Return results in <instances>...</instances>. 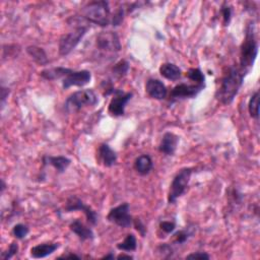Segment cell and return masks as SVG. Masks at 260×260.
Segmentation results:
<instances>
[{
  "instance_id": "cell-10",
  "label": "cell",
  "mask_w": 260,
  "mask_h": 260,
  "mask_svg": "<svg viewBox=\"0 0 260 260\" xmlns=\"http://www.w3.org/2000/svg\"><path fill=\"white\" fill-rule=\"evenodd\" d=\"M205 86L199 85H187V84H179L175 86L170 93V102H176L185 99H192L197 97L202 91L205 90Z\"/></svg>"
},
{
  "instance_id": "cell-22",
  "label": "cell",
  "mask_w": 260,
  "mask_h": 260,
  "mask_svg": "<svg viewBox=\"0 0 260 260\" xmlns=\"http://www.w3.org/2000/svg\"><path fill=\"white\" fill-rule=\"evenodd\" d=\"M27 53L32 57V59L39 65H47L49 63L48 56L43 48H40L38 46H29L27 47Z\"/></svg>"
},
{
  "instance_id": "cell-12",
  "label": "cell",
  "mask_w": 260,
  "mask_h": 260,
  "mask_svg": "<svg viewBox=\"0 0 260 260\" xmlns=\"http://www.w3.org/2000/svg\"><path fill=\"white\" fill-rule=\"evenodd\" d=\"M92 80V74L89 71H74L68 77L62 80V88L68 90L72 87H85L90 84Z\"/></svg>"
},
{
  "instance_id": "cell-29",
  "label": "cell",
  "mask_w": 260,
  "mask_h": 260,
  "mask_svg": "<svg viewBox=\"0 0 260 260\" xmlns=\"http://www.w3.org/2000/svg\"><path fill=\"white\" fill-rule=\"evenodd\" d=\"M191 235H192V233H190L187 230L178 231L174 234V243L179 244V245L184 244L191 237Z\"/></svg>"
},
{
  "instance_id": "cell-11",
  "label": "cell",
  "mask_w": 260,
  "mask_h": 260,
  "mask_svg": "<svg viewBox=\"0 0 260 260\" xmlns=\"http://www.w3.org/2000/svg\"><path fill=\"white\" fill-rule=\"evenodd\" d=\"M133 96V93H124L122 90H115L114 97L108 106L109 114L113 117L123 116L125 114L126 105L132 100Z\"/></svg>"
},
{
  "instance_id": "cell-3",
  "label": "cell",
  "mask_w": 260,
  "mask_h": 260,
  "mask_svg": "<svg viewBox=\"0 0 260 260\" xmlns=\"http://www.w3.org/2000/svg\"><path fill=\"white\" fill-rule=\"evenodd\" d=\"M82 18L87 22L105 28L110 25V8L109 3L105 0L100 2H91L87 4L81 11Z\"/></svg>"
},
{
  "instance_id": "cell-30",
  "label": "cell",
  "mask_w": 260,
  "mask_h": 260,
  "mask_svg": "<svg viewBox=\"0 0 260 260\" xmlns=\"http://www.w3.org/2000/svg\"><path fill=\"white\" fill-rule=\"evenodd\" d=\"M124 17H125V9L122 7V8H119L115 14L113 15V19L111 21L112 23V26L113 27H118L122 24L123 20H124Z\"/></svg>"
},
{
  "instance_id": "cell-6",
  "label": "cell",
  "mask_w": 260,
  "mask_h": 260,
  "mask_svg": "<svg viewBox=\"0 0 260 260\" xmlns=\"http://www.w3.org/2000/svg\"><path fill=\"white\" fill-rule=\"evenodd\" d=\"M191 175H192L191 168H183L176 174V176L174 177L170 185V190L168 193L169 205L175 204L179 198H181L183 194H185L190 182Z\"/></svg>"
},
{
  "instance_id": "cell-19",
  "label": "cell",
  "mask_w": 260,
  "mask_h": 260,
  "mask_svg": "<svg viewBox=\"0 0 260 260\" xmlns=\"http://www.w3.org/2000/svg\"><path fill=\"white\" fill-rule=\"evenodd\" d=\"M73 72H74V70H72V69L58 67V68L44 70L40 73V76H41V78H43L46 81H56V80L64 79L65 77H68Z\"/></svg>"
},
{
  "instance_id": "cell-32",
  "label": "cell",
  "mask_w": 260,
  "mask_h": 260,
  "mask_svg": "<svg viewBox=\"0 0 260 260\" xmlns=\"http://www.w3.org/2000/svg\"><path fill=\"white\" fill-rule=\"evenodd\" d=\"M160 229L166 234H171L175 231L176 224L175 222H171V221H163L160 223Z\"/></svg>"
},
{
  "instance_id": "cell-14",
  "label": "cell",
  "mask_w": 260,
  "mask_h": 260,
  "mask_svg": "<svg viewBox=\"0 0 260 260\" xmlns=\"http://www.w3.org/2000/svg\"><path fill=\"white\" fill-rule=\"evenodd\" d=\"M179 138L173 133H166L159 145V151L166 156H173L176 153Z\"/></svg>"
},
{
  "instance_id": "cell-34",
  "label": "cell",
  "mask_w": 260,
  "mask_h": 260,
  "mask_svg": "<svg viewBox=\"0 0 260 260\" xmlns=\"http://www.w3.org/2000/svg\"><path fill=\"white\" fill-rule=\"evenodd\" d=\"M211 256L207 252H193L186 256V259H210Z\"/></svg>"
},
{
  "instance_id": "cell-5",
  "label": "cell",
  "mask_w": 260,
  "mask_h": 260,
  "mask_svg": "<svg viewBox=\"0 0 260 260\" xmlns=\"http://www.w3.org/2000/svg\"><path fill=\"white\" fill-rule=\"evenodd\" d=\"M99 100L93 90L78 91L69 96L65 101L64 108L69 113H76L88 106H95Z\"/></svg>"
},
{
  "instance_id": "cell-36",
  "label": "cell",
  "mask_w": 260,
  "mask_h": 260,
  "mask_svg": "<svg viewBox=\"0 0 260 260\" xmlns=\"http://www.w3.org/2000/svg\"><path fill=\"white\" fill-rule=\"evenodd\" d=\"M74 258H77V259H80L81 257L77 254H69V255H62L59 257V259H74Z\"/></svg>"
},
{
  "instance_id": "cell-33",
  "label": "cell",
  "mask_w": 260,
  "mask_h": 260,
  "mask_svg": "<svg viewBox=\"0 0 260 260\" xmlns=\"http://www.w3.org/2000/svg\"><path fill=\"white\" fill-rule=\"evenodd\" d=\"M136 228V230L141 234L142 237H146L147 235V228L145 226V224L142 222L141 219H136L134 220V224H133Z\"/></svg>"
},
{
  "instance_id": "cell-7",
  "label": "cell",
  "mask_w": 260,
  "mask_h": 260,
  "mask_svg": "<svg viewBox=\"0 0 260 260\" xmlns=\"http://www.w3.org/2000/svg\"><path fill=\"white\" fill-rule=\"evenodd\" d=\"M89 30L88 26H79L73 32L64 34L59 40L58 50L61 56H68L83 40Z\"/></svg>"
},
{
  "instance_id": "cell-27",
  "label": "cell",
  "mask_w": 260,
  "mask_h": 260,
  "mask_svg": "<svg viewBox=\"0 0 260 260\" xmlns=\"http://www.w3.org/2000/svg\"><path fill=\"white\" fill-rule=\"evenodd\" d=\"M29 232H30L29 227L26 226V225H24V224H18V225H16V226L14 227V229H13V235H14L15 238L18 239V240H23V239H25V238L28 236Z\"/></svg>"
},
{
  "instance_id": "cell-9",
  "label": "cell",
  "mask_w": 260,
  "mask_h": 260,
  "mask_svg": "<svg viewBox=\"0 0 260 260\" xmlns=\"http://www.w3.org/2000/svg\"><path fill=\"white\" fill-rule=\"evenodd\" d=\"M64 211L67 213H73L76 211H81L85 214L88 222L95 226L98 223V215L97 213L90 207L87 206L81 199H79L76 195H72L71 198L68 199L67 204H65Z\"/></svg>"
},
{
  "instance_id": "cell-13",
  "label": "cell",
  "mask_w": 260,
  "mask_h": 260,
  "mask_svg": "<svg viewBox=\"0 0 260 260\" xmlns=\"http://www.w3.org/2000/svg\"><path fill=\"white\" fill-rule=\"evenodd\" d=\"M147 94L155 100H165L168 95V90L163 82L157 79H150L146 84Z\"/></svg>"
},
{
  "instance_id": "cell-23",
  "label": "cell",
  "mask_w": 260,
  "mask_h": 260,
  "mask_svg": "<svg viewBox=\"0 0 260 260\" xmlns=\"http://www.w3.org/2000/svg\"><path fill=\"white\" fill-rule=\"evenodd\" d=\"M138 248V241L135 234H128L125 239L117 244V249L125 252H133Z\"/></svg>"
},
{
  "instance_id": "cell-28",
  "label": "cell",
  "mask_w": 260,
  "mask_h": 260,
  "mask_svg": "<svg viewBox=\"0 0 260 260\" xmlns=\"http://www.w3.org/2000/svg\"><path fill=\"white\" fill-rule=\"evenodd\" d=\"M232 14H233L232 8L227 3H225L221 8V15L223 17L224 26H226V27L229 26V24L231 23V20H232Z\"/></svg>"
},
{
  "instance_id": "cell-4",
  "label": "cell",
  "mask_w": 260,
  "mask_h": 260,
  "mask_svg": "<svg viewBox=\"0 0 260 260\" xmlns=\"http://www.w3.org/2000/svg\"><path fill=\"white\" fill-rule=\"evenodd\" d=\"M96 47L103 57L116 56L122 48L118 34L112 31L99 33L96 39Z\"/></svg>"
},
{
  "instance_id": "cell-1",
  "label": "cell",
  "mask_w": 260,
  "mask_h": 260,
  "mask_svg": "<svg viewBox=\"0 0 260 260\" xmlns=\"http://www.w3.org/2000/svg\"><path fill=\"white\" fill-rule=\"evenodd\" d=\"M246 76L247 74L239 67H230L221 80L220 87L216 92V99L225 106L232 104L242 88Z\"/></svg>"
},
{
  "instance_id": "cell-38",
  "label": "cell",
  "mask_w": 260,
  "mask_h": 260,
  "mask_svg": "<svg viewBox=\"0 0 260 260\" xmlns=\"http://www.w3.org/2000/svg\"><path fill=\"white\" fill-rule=\"evenodd\" d=\"M114 254L112 253V252H110L109 254H107V255H105V256H103L102 257V259H114Z\"/></svg>"
},
{
  "instance_id": "cell-25",
  "label": "cell",
  "mask_w": 260,
  "mask_h": 260,
  "mask_svg": "<svg viewBox=\"0 0 260 260\" xmlns=\"http://www.w3.org/2000/svg\"><path fill=\"white\" fill-rule=\"evenodd\" d=\"M248 111L253 119L259 118V92H255L249 100Z\"/></svg>"
},
{
  "instance_id": "cell-37",
  "label": "cell",
  "mask_w": 260,
  "mask_h": 260,
  "mask_svg": "<svg viewBox=\"0 0 260 260\" xmlns=\"http://www.w3.org/2000/svg\"><path fill=\"white\" fill-rule=\"evenodd\" d=\"M117 259H134L132 255H126V254H120L117 256Z\"/></svg>"
},
{
  "instance_id": "cell-31",
  "label": "cell",
  "mask_w": 260,
  "mask_h": 260,
  "mask_svg": "<svg viewBox=\"0 0 260 260\" xmlns=\"http://www.w3.org/2000/svg\"><path fill=\"white\" fill-rule=\"evenodd\" d=\"M18 252H19V244H18L17 242H13V243L10 245L9 249H8L6 252H4V253L2 254V258H3L4 260L12 259L16 254H18Z\"/></svg>"
},
{
  "instance_id": "cell-35",
  "label": "cell",
  "mask_w": 260,
  "mask_h": 260,
  "mask_svg": "<svg viewBox=\"0 0 260 260\" xmlns=\"http://www.w3.org/2000/svg\"><path fill=\"white\" fill-rule=\"evenodd\" d=\"M0 93H2V96H0V98H2V105H3V107H4L5 104H6L7 99L9 98V95H10L11 91H10V89H8V88L2 87V90H0Z\"/></svg>"
},
{
  "instance_id": "cell-15",
  "label": "cell",
  "mask_w": 260,
  "mask_h": 260,
  "mask_svg": "<svg viewBox=\"0 0 260 260\" xmlns=\"http://www.w3.org/2000/svg\"><path fill=\"white\" fill-rule=\"evenodd\" d=\"M72 161L71 159L64 157V156H45L43 157V165H49L52 166L59 174L64 173L68 170V168L71 166Z\"/></svg>"
},
{
  "instance_id": "cell-24",
  "label": "cell",
  "mask_w": 260,
  "mask_h": 260,
  "mask_svg": "<svg viewBox=\"0 0 260 260\" xmlns=\"http://www.w3.org/2000/svg\"><path fill=\"white\" fill-rule=\"evenodd\" d=\"M186 78L195 85L206 87V77L200 69H190L186 74Z\"/></svg>"
},
{
  "instance_id": "cell-20",
  "label": "cell",
  "mask_w": 260,
  "mask_h": 260,
  "mask_svg": "<svg viewBox=\"0 0 260 260\" xmlns=\"http://www.w3.org/2000/svg\"><path fill=\"white\" fill-rule=\"evenodd\" d=\"M159 72L163 78L172 82L178 81L182 76V71L177 67V65L169 62L162 64Z\"/></svg>"
},
{
  "instance_id": "cell-26",
  "label": "cell",
  "mask_w": 260,
  "mask_h": 260,
  "mask_svg": "<svg viewBox=\"0 0 260 260\" xmlns=\"http://www.w3.org/2000/svg\"><path fill=\"white\" fill-rule=\"evenodd\" d=\"M129 72V63L126 60H120L113 68V75L117 78H123Z\"/></svg>"
},
{
  "instance_id": "cell-2",
  "label": "cell",
  "mask_w": 260,
  "mask_h": 260,
  "mask_svg": "<svg viewBox=\"0 0 260 260\" xmlns=\"http://www.w3.org/2000/svg\"><path fill=\"white\" fill-rule=\"evenodd\" d=\"M258 54V41L255 36V26L253 21H249L245 28V37L240 47L239 68L248 74L253 68Z\"/></svg>"
},
{
  "instance_id": "cell-18",
  "label": "cell",
  "mask_w": 260,
  "mask_h": 260,
  "mask_svg": "<svg viewBox=\"0 0 260 260\" xmlns=\"http://www.w3.org/2000/svg\"><path fill=\"white\" fill-rule=\"evenodd\" d=\"M60 247L59 243H43L32 247L31 249V257L35 259L45 258L51 254H53Z\"/></svg>"
},
{
  "instance_id": "cell-8",
  "label": "cell",
  "mask_w": 260,
  "mask_h": 260,
  "mask_svg": "<svg viewBox=\"0 0 260 260\" xmlns=\"http://www.w3.org/2000/svg\"><path fill=\"white\" fill-rule=\"evenodd\" d=\"M129 211H130L129 204L127 203L121 204L118 207H115L110 210L107 216V220L110 223H113L120 228L128 229L134 224V219L132 215H130Z\"/></svg>"
},
{
  "instance_id": "cell-16",
  "label": "cell",
  "mask_w": 260,
  "mask_h": 260,
  "mask_svg": "<svg viewBox=\"0 0 260 260\" xmlns=\"http://www.w3.org/2000/svg\"><path fill=\"white\" fill-rule=\"evenodd\" d=\"M98 157L106 168H111L117 163V155L107 144L100 145L98 149Z\"/></svg>"
},
{
  "instance_id": "cell-17",
  "label": "cell",
  "mask_w": 260,
  "mask_h": 260,
  "mask_svg": "<svg viewBox=\"0 0 260 260\" xmlns=\"http://www.w3.org/2000/svg\"><path fill=\"white\" fill-rule=\"evenodd\" d=\"M71 231L78 236L81 241L93 240L95 238V234L91 228L86 226L81 220H76L70 225Z\"/></svg>"
},
{
  "instance_id": "cell-21",
  "label": "cell",
  "mask_w": 260,
  "mask_h": 260,
  "mask_svg": "<svg viewBox=\"0 0 260 260\" xmlns=\"http://www.w3.org/2000/svg\"><path fill=\"white\" fill-rule=\"evenodd\" d=\"M153 168L154 163L149 155H142L135 162V169L142 176L149 175L152 172Z\"/></svg>"
},
{
  "instance_id": "cell-39",
  "label": "cell",
  "mask_w": 260,
  "mask_h": 260,
  "mask_svg": "<svg viewBox=\"0 0 260 260\" xmlns=\"http://www.w3.org/2000/svg\"><path fill=\"white\" fill-rule=\"evenodd\" d=\"M6 188H7V184H6L5 180H2V194L5 192Z\"/></svg>"
}]
</instances>
